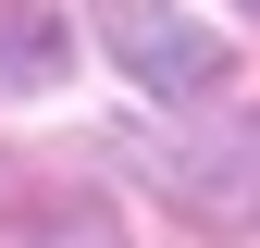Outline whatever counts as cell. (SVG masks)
I'll use <instances>...</instances> for the list:
<instances>
[{
    "label": "cell",
    "mask_w": 260,
    "mask_h": 248,
    "mask_svg": "<svg viewBox=\"0 0 260 248\" xmlns=\"http://www.w3.org/2000/svg\"><path fill=\"white\" fill-rule=\"evenodd\" d=\"M248 13H260V0H248Z\"/></svg>",
    "instance_id": "cell-5"
},
{
    "label": "cell",
    "mask_w": 260,
    "mask_h": 248,
    "mask_svg": "<svg viewBox=\"0 0 260 248\" xmlns=\"http://www.w3.org/2000/svg\"><path fill=\"white\" fill-rule=\"evenodd\" d=\"M100 38H112V62L149 87V100H211L223 62H236L186 0H100Z\"/></svg>",
    "instance_id": "cell-2"
},
{
    "label": "cell",
    "mask_w": 260,
    "mask_h": 248,
    "mask_svg": "<svg viewBox=\"0 0 260 248\" xmlns=\"http://www.w3.org/2000/svg\"><path fill=\"white\" fill-rule=\"evenodd\" d=\"M0 248H124L112 199L75 174H38V162H0Z\"/></svg>",
    "instance_id": "cell-3"
},
{
    "label": "cell",
    "mask_w": 260,
    "mask_h": 248,
    "mask_svg": "<svg viewBox=\"0 0 260 248\" xmlns=\"http://www.w3.org/2000/svg\"><path fill=\"white\" fill-rule=\"evenodd\" d=\"M149 186L211 236H260V112L236 124H199V137H161L149 149Z\"/></svg>",
    "instance_id": "cell-1"
},
{
    "label": "cell",
    "mask_w": 260,
    "mask_h": 248,
    "mask_svg": "<svg viewBox=\"0 0 260 248\" xmlns=\"http://www.w3.org/2000/svg\"><path fill=\"white\" fill-rule=\"evenodd\" d=\"M62 62H75V38H62L50 13H13V25H0V87H50Z\"/></svg>",
    "instance_id": "cell-4"
}]
</instances>
